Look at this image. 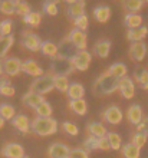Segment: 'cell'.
<instances>
[{
    "mask_svg": "<svg viewBox=\"0 0 148 158\" xmlns=\"http://www.w3.org/2000/svg\"><path fill=\"white\" fill-rule=\"evenodd\" d=\"M119 81L115 76H112L111 73H102L94 83V94L98 96H105V95H111L116 89H119Z\"/></svg>",
    "mask_w": 148,
    "mask_h": 158,
    "instance_id": "6da1fadb",
    "label": "cell"
},
{
    "mask_svg": "<svg viewBox=\"0 0 148 158\" xmlns=\"http://www.w3.org/2000/svg\"><path fill=\"white\" fill-rule=\"evenodd\" d=\"M30 131L40 135V137H49L58 131V121L53 118H35L30 122Z\"/></svg>",
    "mask_w": 148,
    "mask_h": 158,
    "instance_id": "7a4b0ae2",
    "label": "cell"
},
{
    "mask_svg": "<svg viewBox=\"0 0 148 158\" xmlns=\"http://www.w3.org/2000/svg\"><path fill=\"white\" fill-rule=\"evenodd\" d=\"M74 71L75 66L72 60H69V59L56 56L50 62V75L52 76H66L68 78V75H70Z\"/></svg>",
    "mask_w": 148,
    "mask_h": 158,
    "instance_id": "3957f363",
    "label": "cell"
},
{
    "mask_svg": "<svg viewBox=\"0 0 148 158\" xmlns=\"http://www.w3.org/2000/svg\"><path fill=\"white\" fill-rule=\"evenodd\" d=\"M52 89H55V82L52 75H43L40 78H36L30 85V92H35L37 95H45Z\"/></svg>",
    "mask_w": 148,
    "mask_h": 158,
    "instance_id": "277c9868",
    "label": "cell"
},
{
    "mask_svg": "<svg viewBox=\"0 0 148 158\" xmlns=\"http://www.w3.org/2000/svg\"><path fill=\"white\" fill-rule=\"evenodd\" d=\"M22 46L30 52H37L42 48V40L33 32H23L22 35Z\"/></svg>",
    "mask_w": 148,
    "mask_h": 158,
    "instance_id": "5b68a950",
    "label": "cell"
},
{
    "mask_svg": "<svg viewBox=\"0 0 148 158\" xmlns=\"http://www.w3.org/2000/svg\"><path fill=\"white\" fill-rule=\"evenodd\" d=\"M58 46H59V56H61V58H65V59H69V60H72V59L81 52L68 38L63 39Z\"/></svg>",
    "mask_w": 148,
    "mask_h": 158,
    "instance_id": "8992f818",
    "label": "cell"
},
{
    "mask_svg": "<svg viewBox=\"0 0 148 158\" xmlns=\"http://www.w3.org/2000/svg\"><path fill=\"white\" fill-rule=\"evenodd\" d=\"M22 62L17 58H6L3 60V71L6 75L9 76H17L22 72Z\"/></svg>",
    "mask_w": 148,
    "mask_h": 158,
    "instance_id": "52a82bcc",
    "label": "cell"
},
{
    "mask_svg": "<svg viewBox=\"0 0 148 158\" xmlns=\"http://www.w3.org/2000/svg\"><path fill=\"white\" fill-rule=\"evenodd\" d=\"M91 60H92V55L88 52V50H81L74 59H72V63L75 66V71H87L91 65Z\"/></svg>",
    "mask_w": 148,
    "mask_h": 158,
    "instance_id": "ba28073f",
    "label": "cell"
},
{
    "mask_svg": "<svg viewBox=\"0 0 148 158\" xmlns=\"http://www.w3.org/2000/svg\"><path fill=\"white\" fill-rule=\"evenodd\" d=\"M68 3V15L72 19H76V17H81L85 15V7L87 4L82 0H66Z\"/></svg>",
    "mask_w": 148,
    "mask_h": 158,
    "instance_id": "9c48e42d",
    "label": "cell"
},
{
    "mask_svg": "<svg viewBox=\"0 0 148 158\" xmlns=\"http://www.w3.org/2000/svg\"><path fill=\"white\" fill-rule=\"evenodd\" d=\"M68 39H69L79 50H87L88 39H87V33H85V32H82V30H79V29L70 30V33L68 35Z\"/></svg>",
    "mask_w": 148,
    "mask_h": 158,
    "instance_id": "30bf717a",
    "label": "cell"
},
{
    "mask_svg": "<svg viewBox=\"0 0 148 158\" xmlns=\"http://www.w3.org/2000/svg\"><path fill=\"white\" fill-rule=\"evenodd\" d=\"M2 154L6 158H25V150L20 144L10 142L7 145H4V148L2 150Z\"/></svg>",
    "mask_w": 148,
    "mask_h": 158,
    "instance_id": "8fae6325",
    "label": "cell"
},
{
    "mask_svg": "<svg viewBox=\"0 0 148 158\" xmlns=\"http://www.w3.org/2000/svg\"><path fill=\"white\" fill-rule=\"evenodd\" d=\"M145 55H147V45L144 42H137L129 46V58L135 62H141L144 60Z\"/></svg>",
    "mask_w": 148,
    "mask_h": 158,
    "instance_id": "7c38bea8",
    "label": "cell"
},
{
    "mask_svg": "<svg viewBox=\"0 0 148 158\" xmlns=\"http://www.w3.org/2000/svg\"><path fill=\"white\" fill-rule=\"evenodd\" d=\"M48 154H49V158H69L70 150H69V147L65 145V144L55 142V144H52L49 147Z\"/></svg>",
    "mask_w": 148,
    "mask_h": 158,
    "instance_id": "4fadbf2b",
    "label": "cell"
},
{
    "mask_svg": "<svg viewBox=\"0 0 148 158\" xmlns=\"http://www.w3.org/2000/svg\"><path fill=\"white\" fill-rule=\"evenodd\" d=\"M122 118H124V115H122V112H121V109H119L118 106H115V105L107 108V111L104 112V119L111 125H118L119 122L122 121Z\"/></svg>",
    "mask_w": 148,
    "mask_h": 158,
    "instance_id": "5bb4252c",
    "label": "cell"
},
{
    "mask_svg": "<svg viewBox=\"0 0 148 158\" xmlns=\"http://www.w3.org/2000/svg\"><path fill=\"white\" fill-rule=\"evenodd\" d=\"M119 92L125 99H131L135 95V85L132 82V79L124 78L119 81Z\"/></svg>",
    "mask_w": 148,
    "mask_h": 158,
    "instance_id": "9a60e30c",
    "label": "cell"
},
{
    "mask_svg": "<svg viewBox=\"0 0 148 158\" xmlns=\"http://www.w3.org/2000/svg\"><path fill=\"white\" fill-rule=\"evenodd\" d=\"M127 118L132 125H137V127H138V125L142 122V119H144L142 109H141L140 105H131L127 111Z\"/></svg>",
    "mask_w": 148,
    "mask_h": 158,
    "instance_id": "2e32d148",
    "label": "cell"
},
{
    "mask_svg": "<svg viewBox=\"0 0 148 158\" xmlns=\"http://www.w3.org/2000/svg\"><path fill=\"white\" fill-rule=\"evenodd\" d=\"M22 72H25L30 76H36V78L43 76V69L35 60H25L23 65H22Z\"/></svg>",
    "mask_w": 148,
    "mask_h": 158,
    "instance_id": "e0dca14e",
    "label": "cell"
},
{
    "mask_svg": "<svg viewBox=\"0 0 148 158\" xmlns=\"http://www.w3.org/2000/svg\"><path fill=\"white\" fill-rule=\"evenodd\" d=\"M147 35H148V27L140 26V27H135V29H128L127 38H128V40L137 43V42H141L142 39L147 38Z\"/></svg>",
    "mask_w": 148,
    "mask_h": 158,
    "instance_id": "ac0fdd59",
    "label": "cell"
},
{
    "mask_svg": "<svg viewBox=\"0 0 148 158\" xmlns=\"http://www.w3.org/2000/svg\"><path fill=\"white\" fill-rule=\"evenodd\" d=\"M22 101H23V104L25 105H27V106H30V108H35V109H36L40 104L45 102V99H43V96L42 95H37V94L30 92V91L27 92L26 95H23Z\"/></svg>",
    "mask_w": 148,
    "mask_h": 158,
    "instance_id": "d6986e66",
    "label": "cell"
},
{
    "mask_svg": "<svg viewBox=\"0 0 148 158\" xmlns=\"http://www.w3.org/2000/svg\"><path fill=\"white\" fill-rule=\"evenodd\" d=\"M12 124H13V127L22 134H26L30 131V122L26 115H16L15 119L12 121Z\"/></svg>",
    "mask_w": 148,
    "mask_h": 158,
    "instance_id": "ffe728a7",
    "label": "cell"
},
{
    "mask_svg": "<svg viewBox=\"0 0 148 158\" xmlns=\"http://www.w3.org/2000/svg\"><path fill=\"white\" fill-rule=\"evenodd\" d=\"M108 73H111L112 76H115L116 79H124L127 78V73H128V69H127V65L122 62H116V63H112L109 69H108Z\"/></svg>",
    "mask_w": 148,
    "mask_h": 158,
    "instance_id": "44dd1931",
    "label": "cell"
},
{
    "mask_svg": "<svg viewBox=\"0 0 148 158\" xmlns=\"http://www.w3.org/2000/svg\"><path fill=\"white\" fill-rule=\"evenodd\" d=\"M94 17L98 23H107L111 17V9L108 6H98L94 9Z\"/></svg>",
    "mask_w": 148,
    "mask_h": 158,
    "instance_id": "7402d4cb",
    "label": "cell"
},
{
    "mask_svg": "<svg viewBox=\"0 0 148 158\" xmlns=\"http://www.w3.org/2000/svg\"><path fill=\"white\" fill-rule=\"evenodd\" d=\"M109 52H111V42L109 40H99L94 46V53L98 58H108Z\"/></svg>",
    "mask_w": 148,
    "mask_h": 158,
    "instance_id": "603a6c76",
    "label": "cell"
},
{
    "mask_svg": "<svg viewBox=\"0 0 148 158\" xmlns=\"http://www.w3.org/2000/svg\"><path fill=\"white\" fill-rule=\"evenodd\" d=\"M88 132H89L91 137H95V138H104L108 135L107 128L101 122H91L88 125Z\"/></svg>",
    "mask_w": 148,
    "mask_h": 158,
    "instance_id": "cb8c5ba5",
    "label": "cell"
},
{
    "mask_svg": "<svg viewBox=\"0 0 148 158\" xmlns=\"http://www.w3.org/2000/svg\"><path fill=\"white\" fill-rule=\"evenodd\" d=\"M40 52L45 55V56H49V58L55 59L56 56H59V46L55 45L53 42L45 40V42H42Z\"/></svg>",
    "mask_w": 148,
    "mask_h": 158,
    "instance_id": "d4e9b609",
    "label": "cell"
},
{
    "mask_svg": "<svg viewBox=\"0 0 148 158\" xmlns=\"http://www.w3.org/2000/svg\"><path fill=\"white\" fill-rule=\"evenodd\" d=\"M85 95V88L81 83H70L69 91H68V96L70 101H78V99H83Z\"/></svg>",
    "mask_w": 148,
    "mask_h": 158,
    "instance_id": "484cf974",
    "label": "cell"
},
{
    "mask_svg": "<svg viewBox=\"0 0 148 158\" xmlns=\"http://www.w3.org/2000/svg\"><path fill=\"white\" fill-rule=\"evenodd\" d=\"M124 22H125L128 29H135V27L142 26V17L140 15H137V13H128Z\"/></svg>",
    "mask_w": 148,
    "mask_h": 158,
    "instance_id": "4316f807",
    "label": "cell"
},
{
    "mask_svg": "<svg viewBox=\"0 0 148 158\" xmlns=\"http://www.w3.org/2000/svg\"><path fill=\"white\" fill-rule=\"evenodd\" d=\"M13 43H15V38L12 35L10 36H0V58H4L7 55Z\"/></svg>",
    "mask_w": 148,
    "mask_h": 158,
    "instance_id": "83f0119b",
    "label": "cell"
},
{
    "mask_svg": "<svg viewBox=\"0 0 148 158\" xmlns=\"http://www.w3.org/2000/svg\"><path fill=\"white\" fill-rule=\"evenodd\" d=\"M69 108L74 111L76 115H85L88 111V105L85 99H78V101H70Z\"/></svg>",
    "mask_w": 148,
    "mask_h": 158,
    "instance_id": "f1b7e54d",
    "label": "cell"
},
{
    "mask_svg": "<svg viewBox=\"0 0 148 158\" xmlns=\"http://www.w3.org/2000/svg\"><path fill=\"white\" fill-rule=\"evenodd\" d=\"M134 78L138 83H140L141 88L148 89V71L147 69H141V68H137L135 72H134Z\"/></svg>",
    "mask_w": 148,
    "mask_h": 158,
    "instance_id": "f546056e",
    "label": "cell"
},
{
    "mask_svg": "<svg viewBox=\"0 0 148 158\" xmlns=\"http://www.w3.org/2000/svg\"><path fill=\"white\" fill-rule=\"evenodd\" d=\"M140 154H141L140 148L135 147L132 142L125 144V145L122 147V155L125 158H140Z\"/></svg>",
    "mask_w": 148,
    "mask_h": 158,
    "instance_id": "4dcf8cb0",
    "label": "cell"
},
{
    "mask_svg": "<svg viewBox=\"0 0 148 158\" xmlns=\"http://www.w3.org/2000/svg\"><path fill=\"white\" fill-rule=\"evenodd\" d=\"M0 117L4 121H13L15 119V106L10 104H2L0 105Z\"/></svg>",
    "mask_w": 148,
    "mask_h": 158,
    "instance_id": "1f68e13d",
    "label": "cell"
},
{
    "mask_svg": "<svg viewBox=\"0 0 148 158\" xmlns=\"http://www.w3.org/2000/svg\"><path fill=\"white\" fill-rule=\"evenodd\" d=\"M53 82H55V88L61 92H66L69 91V79L66 78V76H53Z\"/></svg>",
    "mask_w": 148,
    "mask_h": 158,
    "instance_id": "d6a6232c",
    "label": "cell"
},
{
    "mask_svg": "<svg viewBox=\"0 0 148 158\" xmlns=\"http://www.w3.org/2000/svg\"><path fill=\"white\" fill-rule=\"evenodd\" d=\"M122 6L127 12L135 13L144 6V2H142V0H125V2L122 3Z\"/></svg>",
    "mask_w": 148,
    "mask_h": 158,
    "instance_id": "836d02e7",
    "label": "cell"
},
{
    "mask_svg": "<svg viewBox=\"0 0 148 158\" xmlns=\"http://www.w3.org/2000/svg\"><path fill=\"white\" fill-rule=\"evenodd\" d=\"M15 94H16V89H15V86H13L9 81L4 79V81L0 82V95H3V96H15Z\"/></svg>",
    "mask_w": 148,
    "mask_h": 158,
    "instance_id": "e575fe53",
    "label": "cell"
},
{
    "mask_svg": "<svg viewBox=\"0 0 148 158\" xmlns=\"http://www.w3.org/2000/svg\"><path fill=\"white\" fill-rule=\"evenodd\" d=\"M36 114L39 118H52L50 117L52 115V106L45 101L43 104H40L36 108Z\"/></svg>",
    "mask_w": 148,
    "mask_h": 158,
    "instance_id": "d590c367",
    "label": "cell"
},
{
    "mask_svg": "<svg viewBox=\"0 0 148 158\" xmlns=\"http://www.w3.org/2000/svg\"><path fill=\"white\" fill-rule=\"evenodd\" d=\"M23 20H25V23H27L30 26H39L42 22V15L37 12H30L27 16L23 17Z\"/></svg>",
    "mask_w": 148,
    "mask_h": 158,
    "instance_id": "8d00e7d4",
    "label": "cell"
},
{
    "mask_svg": "<svg viewBox=\"0 0 148 158\" xmlns=\"http://www.w3.org/2000/svg\"><path fill=\"white\" fill-rule=\"evenodd\" d=\"M0 12L4 13V15H13V13H16V2H13V0H4V2H2Z\"/></svg>",
    "mask_w": 148,
    "mask_h": 158,
    "instance_id": "74e56055",
    "label": "cell"
},
{
    "mask_svg": "<svg viewBox=\"0 0 148 158\" xmlns=\"http://www.w3.org/2000/svg\"><path fill=\"white\" fill-rule=\"evenodd\" d=\"M107 138H108V141H109L111 150H119V148H121L122 141H121V137H119L116 132H108Z\"/></svg>",
    "mask_w": 148,
    "mask_h": 158,
    "instance_id": "f35d334b",
    "label": "cell"
},
{
    "mask_svg": "<svg viewBox=\"0 0 148 158\" xmlns=\"http://www.w3.org/2000/svg\"><path fill=\"white\" fill-rule=\"evenodd\" d=\"M83 147H85V151H95L99 150V138L95 137H88L85 141H83Z\"/></svg>",
    "mask_w": 148,
    "mask_h": 158,
    "instance_id": "ab89813d",
    "label": "cell"
},
{
    "mask_svg": "<svg viewBox=\"0 0 148 158\" xmlns=\"http://www.w3.org/2000/svg\"><path fill=\"white\" fill-rule=\"evenodd\" d=\"M43 12L49 16H56L58 15V2H45L43 3Z\"/></svg>",
    "mask_w": 148,
    "mask_h": 158,
    "instance_id": "60d3db41",
    "label": "cell"
},
{
    "mask_svg": "<svg viewBox=\"0 0 148 158\" xmlns=\"http://www.w3.org/2000/svg\"><path fill=\"white\" fill-rule=\"evenodd\" d=\"M12 29H13V25H12V20H2L0 22V36H10L12 33Z\"/></svg>",
    "mask_w": 148,
    "mask_h": 158,
    "instance_id": "b9f144b4",
    "label": "cell"
},
{
    "mask_svg": "<svg viewBox=\"0 0 148 158\" xmlns=\"http://www.w3.org/2000/svg\"><path fill=\"white\" fill-rule=\"evenodd\" d=\"M32 12L30 10V6L27 3H25V2H19V0H16V15H20V16H27L29 13Z\"/></svg>",
    "mask_w": 148,
    "mask_h": 158,
    "instance_id": "7bdbcfd3",
    "label": "cell"
},
{
    "mask_svg": "<svg viewBox=\"0 0 148 158\" xmlns=\"http://www.w3.org/2000/svg\"><path fill=\"white\" fill-rule=\"evenodd\" d=\"M132 144L141 150L147 144V135H144V134H141V132H135L134 137H132Z\"/></svg>",
    "mask_w": 148,
    "mask_h": 158,
    "instance_id": "ee69618b",
    "label": "cell"
},
{
    "mask_svg": "<svg viewBox=\"0 0 148 158\" xmlns=\"http://www.w3.org/2000/svg\"><path fill=\"white\" fill-rule=\"evenodd\" d=\"M75 26H76V29L85 32V30L88 29V26H89V20H88L87 15H83V16H81V17H76V19H75Z\"/></svg>",
    "mask_w": 148,
    "mask_h": 158,
    "instance_id": "f6af8a7d",
    "label": "cell"
},
{
    "mask_svg": "<svg viewBox=\"0 0 148 158\" xmlns=\"http://www.w3.org/2000/svg\"><path fill=\"white\" fill-rule=\"evenodd\" d=\"M62 128H63V131H65L68 135H78L79 134V129H78V127L74 124V122H63L62 124Z\"/></svg>",
    "mask_w": 148,
    "mask_h": 158,
    "instance_id": "bcb514c9",
    "label": "cell"
},
{
    "mask_svg": "<svg viewBox=\"0 0 148 158\" xmlns=\"http://www.w3.org/2000/svg\"><path fill=\"white\" fill-rule=\"evenodd\" d=\"M69 158H89V155H88V151L82 148H75V150H70Z\"/></svg>",
    "mask_w": 148,
    "mask_h": 158,
    "instance_id": "7dc6e473",
    "label": "cell"
},
{
    "mask_svg": "<svg viewBox=\"0 0 148 158\" xmlns=\"http://www.w3.org/2000/svg\"><path fill=\"white\" fill-rule=\"evenodd\" d=\"M137 132H141L148 137V118H144L138 127H137Z\"/></svg>",
    "mask_w": 148,
    "mask_h": 158,
    "instance_id": "c3c4849f",
    "label": "cell"
},
{
    "mask_svg": "<svg viewBox=\"0 0 148 158\" xmlns=\"http://www.w3.org/2000/svg\"><path fill=\"white\" fill-rule=\"evenodd\" d=\"M99 150H102V151L111 150V145H109V141H108L107 137L99 138Z\"/></svg>",
    "mask_w": 148,
    "mask_h": 158,
    "instance_id": "681fc988",
    "label": "cell"
},
{
    "mask_svg": "<svg viewBox=\"0 0 148 158\" xmlns=\"http://www.w3.org/2000/svg\"><path fill=\"white\" fill-rule=\"evenodd\" d=\"M4 122H6V121H4L3 118L0 117V129H2V128H3V127H4Z\"/></svg>",
    "mask_w": 148,
    "mask_h": 158,
    "instance_id": "f907efd6",
    "label": "cell"
},
{
    "mask_svg": "<svg viewBox=\"0 0 148 158\" xmlns=\"http://www.w3.org/2000/svg\"><path fill=\"white\" fill-rule=\"evenodd\" d=\"M2 72H4V71H3V65H2V62H0V75H2Z\"/></svg>",
    "mask_w": 148,
    "mask_h": 158,
    "instance_id": "816d5d0a",
    "label": "cell"
},
{
    "mask_svg": "<svg viewBox=\"0 0 148 158\" xmlns=\"http://www.w3.org/2000/svg\"><path fill=\"white\" fill-rule=\"evenodd\" d=\"M0 7H2V2H0Z\"/></svg>",
    "mask_w": 148,
    "mask_h": 158,
    "instance_id": "f5cc1de1",
    "label": "cell"
},
{
    "mask_svg": "<svg viewBox=\"0 0 148 158\" xmlns=\"http://www.w3.org/2000/svg\"><path fill=\"white\" fill-rule=\"evenodd\" d=\"M25 158H29V157H25Z\"/></svg>",
    "mask_w": 148,
    "mask_h": 158,
    "instance_id": "db71d44e",
    "label": "cell"
}]
</instances>
